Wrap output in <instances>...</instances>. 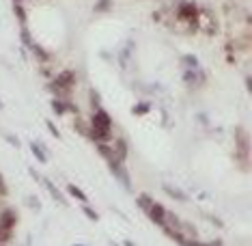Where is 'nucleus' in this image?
<instances>
[{"instance_id":"nucleus-1","label":"nucleus","mask_w":252,"mask_h":246,"mask_svg":"<svg viewBox=\"0 0 252 246\" xmlns=\"http://www.w3.org/2000/svg\"><path fill=\"white\" fill-rule=\"evenodd\" d=\"M73 84H76V73L71 70H67V71H61L59 76L48 84V91L52 95H56V100H65V97L71 95Z\"/></svg>"},{"instance_id":"nucleus-2","label":"nucleus","mask_w":252,"mask_h":246,"mask_svg":"<svg viewBox=\"0 0 252 246\" xmlns=\"http://www.w3.org/2000/svg\"><path fill=\"white\" fill-rule=\"evenodd\" d=\"M91 128L95 130V132H104V134H112V119L110 114L106 110H101V108H97L93 119H91Z\"/></svg>"},{"instance_id":"nucleus-3","label":"nucleus","mask_w":252,"mask_h":246,"mask_svg":"<svg viewBox=\"0 0 252 246\" xmlns=\"http://www.w3.org/2000/svg\"><path fill=\"white\" fill-rule=\"evenodd\" d=\"M198 18V7L194 2H181L179 9H177V20L186 22V24H196Z\"/></svg>"},{"instance_id":"nucleus-4","label":"nucleus","mask_w":252,"mask_h":246,"mask_svg":"<svg viewBox=\"0 0 252 246\" xmlns=\"http://www.w3.org/2000/svg\"><path fill=\"white\" fill-rule=\"evenodd\" d=\"M108 167H110L112 175L123 184L125 190H129V192H131V179H129V173H127V169H125V164H123V162H119V160H114V162H108Z\"/></svg>"},{"instance_id":"nucleus-5","label":"nucleus","mask_w":252,"mask_h":246,"mask_svg":"<svg viewBox=\"0 0 252 246\" xmlns=\"http://www.w3.org/2000/svg\"><path fill=\"white\" fill-rule=\"evenodd\" d=\"M235 141H237V153H242V156H248V151H250V139H248V132H246V128L239 125V128L235 130Z\"/></svg>"},{"instance_id":"nucleus-6","label":"nucleus","mask_w":252,"mask_h":246,"mask_svg":"<svg viewBox=\"0 0 252 246\" xmlns=\"http://www.w3.org/2000/svg\"><path fill=\"white\" fill-rule=\"evenodd\" d=\"M147 216L151 218L156 225H159L162 227V222H164V216H166V208L162 203H158V201H153V205L149 208V211H147Z\"/></svg>"},{"instance_id":"nucleus-7","label":"nucleus","mask_w":252,"mask_h":246,"mask_svg":"<svg viewBox=\"0 0 252 246\" xmlns=\"http://www.w3.org/2000/svg\"><path fill=\"white\" fill-rule=\"evenodd\" d=\"M196 24L203 28V33H207V35H214V33H216V20L211 18L209 13H200V11H198Z\"/></svg>"},{"instance_id":"nucleus-8","label":"nucleus","mask_w":252,"mask_h":246,"mask_svg":"<svg viewBox=\"0 0 252 246\" xmlns=\"http://www.w3.org/2000/svg\"><path fill=\"white\" fill-rule=\"evenodd\" d=\"M52 108H54V112L56 114H65V112H80L78 110V106L76 104H71V102H67V100H52Z\"/></svg>"},{"instance_id":"nucleus-9","label":"nucleus","mask_w":252,"mask_h":246,"mask_svg":"<svg viewBox=\"0 0 252 246\" xmlns=\"http://www.w3.org/2000/svg\"><path fill=\"white\" fill-rule=\"evenodd\" d=\"M114 156H117L119 162H125V158H127V151H129V147H127V141L125 139H117L114 141Z\"/></svg>"},{"instance_id":"nucleus-10","label":"nucleus","mask_w":252,"mask_h":246,"mask_svg":"<svg viewBox=\"0 0 252 246\" xmlns=\"http://www.w3.org/2000/svg\"><path fill=\"white\" fill-rule=\"evenodd\" d=\"M15 222H18V216H15L13 210H4L2 214H0V225H2L4 229H13Z\"/></svg>"},{"instance_id":"nucleus-11","label":"nucleus","mask_w":252,"mask_h":246,"mask_svg":"<svg viewBox=\"0 0 252 246\" xmlns=\"http://www.w3.org/2000/svg\"><path fill=\"white\" fill-rule=\"evenodd\" d=\"M97 151L106 158V162H114V160H117V156H114V149L108 145V142H97Z\"/></svg>"},{"instance_id":"nucleus-12","label":"nucleus","mask_w":252,"mask_h":246,"mask_svg":"<svg viewBox=\"0 0 252 246\" xmlns=\"http://www.w3.org/2000/svg\"><path fill=\"white\" fill-rule=\"evenodd\" d=\"M31 151L35 153V158L39 160V162H43V164H45V162H48V160H50V158H48V151H45L43 147L39 145V142H35V141H31Z\"/></svg>"},{"instance_id":"nucleus-13","label":"nucleus","mask_w":252,"mask_h":246,"mask_svg":"<svg viewBox=\"0 0 252 246\" xmlns=\"http://www.w3.org/2000/svg\"><path fill=\"white\" fill-rule=\"evenodd\" d=\"M162 188H164V192L168 194V197H173V199H175V201H186V199H188V194H186V192H181L179 188H175V186L164 184Z\"/></svg>"},{"instance_id":"nucleus-14","label":"nucleus","mask_w":252,"mask_h":246,"mask_svg":"<svg viewBox=\"0 0 252 246\" xmlns=\"http://www.w3.org/2000/svg\"><path fill=\"white\" fill-rule=\"evenodd\" d=\"M28 50H31V52H35V56H37L39 61H43V63H45V61H50V52H48L45 48H41L39 43H35V41L28 45Z\"/></svg>"},{"instance_id":"nucleus-15","label":"nucleus","mask_w":252,"mask_h":246,"mask_svg":"<svg viewBox=\"0 0 252 246\" xmlns=\"http://www.w3.org/2000/svg\"><path fill=\"white\" fill-rule=\"evenodd\" d=\"M43 186L48 188V192H50V194H52V197H54V201H59L61 205H65V197H63V194H61V190H59V188H56V186L52 184V181H50V179H43Z\"/></svg>"},{"instance_id":"nucleus-16","label":"nucleus","mask_w":252,"mask_h":246,"mask_svg":"<svg viewBox=\"0 0 252 246\" xmlns=\"http://www.w3.org/2000/svg\"><path fill=\"white\" fill-rule=\"evenodd\" d=\"M136 203H138V208H140V210L147 214L149 208H151V205H153V199H151V194H140V197L136 199Z\"/></svg>"},{"instance_id":"nucleus-17","label":"nucleus","mask_w":252,"mask_h":246,"mask_svg":"<svg viewBox=\"0 0 252 246\" xmlns=\"http://www.w3.org/2000/svg\"><path fill=\"white\" fill-rule=\"evenodd\" d=\"M67 192L71 194L73 199H78V201H82V203H87V194H84L82 190H80V188L76 186V184H69L67 186Z\"/></svg>"},{"instance_id":"nucleus-18","label":"nucleus","mask_w":252,"mask_h":246,"mask_svg":"<svg viewBox=\"0 0 252 246\" xmlns=\"http://www.w3.org/2000/svg\"><path fill=\"white\" fill-rule=\"evenodd\" d=\"M13 13L18 15V20H20V24L24 26L26 24V20H28V15H26V11H24V7H22L20 2H13Z\"/></svg>"},{"instance_id":"nucleus-19","label":"nucleus","mask_w":252,"mask_h":246,"mask_svg":"<svg viewBox=\"0 0 252 246\" xmlns=\"http://www.w3.org/2000/svg\"><path fill=\"white\" fill-rule=\"evenodd\" d=\"M82 214L87 216L89 220H93V222L99 220V214H97V211H95L93 208H91V205H82Z\"/></svg>"},{"instance_id":"nucleus-20","label":"nucleus","mask_w":252,"mask_h":246,"mask_svg":"<svg viewBox=\"0 0 252 246\" xmlns=\"http://www.w3.org/2000/svg\"><path fill=\"white\" fill-rule=\"evenodd\" d=\"M110 9H112V0H97L95 4L97 13H104V11H110Z\"/></svg>"},{"instance_id":"nucleus-21","label":"nucleus","mask_w":252,"mask_h":246,"mask_svg":"<svg viewBox=\"0 0 252 246\" xmlns=\"http://www.w3.org/2000/svg\"><path fill=\"white\" fill-rule=\"evenodd\" d=\"M76 132H78V134L89 136V134H91V125H84L82 119H76Z\"/></svg>"},{"instance_id":"nucleus-22","label":"nucleus","mask_w":252,"mask_h":246,"mask_svg":"<svg viewBox=\"0 0 252 246\" xmlns=\"http://www.w3.org/2000/svg\"><path fill=\"white\" fill-rule=\"evenodd\" d=\"M149 110H151V104H147V102H142V104H138V106L131 108V112L138 114V117H140V114H147Z\"/></svg>"},{"instance_id":"nucleus-23","label":"nucleus","mask_w":252,"mask_h":246,"mask_svg":"<svg viewBox=\"0 0 252 246\" xmlns=\"http://www.w3.org/2000/svg\"><path fill=\"white\" fill-rule=\"evenodd\" d=\"M99 104H101L99 93H97L95 89H91V106H93V110H97V108H99Z\"/></svg>"},{"instance_id":"nucleus-24","label":"nucleus","mask_w":252,"mask_h":246,"mask_svg":"<svg viewBox=\"0 0 252 246\" xmlns=\"http://www.w3.org/2000/svg\"><path fill=\"white\" fill-rule=\"evenodd\" d=\"M11 236H13V233H11V229H4L2 225H0V244H7L11 240Z\"/></svg>"},{"instance_id":"nucleus-25","label":"nucleus","mask_w":252,"mask_h":246,"mask_svg":"<svg viewBox=\"0 0 252 246\" xmlns=\"http://www.w3.org/2000/svg\"><path fill=\"white\" fill-rule=\"evenodd\" d=\"M22 43H24L26 48H28V45L32 43V37H31V33H28V28H26V26L22 28Z\"/></svg>"},{"instance_id":"nucleus-26","label":"nucleus","mask_w":252,"mask_h":246,"mask_svg":"<svg viewBox=\"0 0 252 246\" xmlns=\"http://www.w3.org/2000/svg\"><path fill=\"white\" fill-rule=\"evenodd\" d=\"M181 246H205V242H198L196 238H186L181 242Z\"/></svg>"},{"instance_id":"nucleus-27","label":"nucleus","mask_w":252,"mask_h":246,"mask_svg":"<svg viewBox=\"0 0 252 246\" xmlns=\"http://www.w3.org/2000/svg\"><path fill=\"white\" fill-rule=\"evenodd\" d=\"M7 194H9V188H7V184H4L2 175H0V197H7Z\"/></svg>"},{"instance_id":"nucleus-28","label":"nucleus","mask_w":252,"mask_h":246,"mask_svg":"<svg viewBox=\"0 0 252 246\" xmlns=\"http://www.w3.org/2000/svg\"><path fill=\"white\" fill-rule=\"evenodd\" d=\"M45 125H48V130H50V132H52V136H56V139H59L61 132H59V130H56V125H54L52 121H45Z\"/></svg>"},{"instance_id":"nucleus-29","label":"nucleus","mask_w":252,"mask_h":246,"mask_svg":"<svg viewBox=\"0 0 252 246\" xmlns=\"http://www.w3.org/2000/svg\"><path fill=\"white\" fill-rule=\"evenodd\" d=\"M28 203H32V208H35V210H41V203H39L37 197H31V199H28Z\"/></svg>"},{"instance_id":"nucleus-30","label":"nucleus","mask_w":252,"mask_h":246,"mask_svg":"<svg viewBox=\"0 0 252 246\" xmlns=\"http://www.w3.org/2000/svg\"><path fill=\"white\" fill-rule=\"evenodd\" d=\"M183 61H186L188 65H192V67H196V65H198V61L194 59V56H186V59H183Z\"/></svg>"},{"instance_id":"nucleus-31","label":"nucleus","mask_w":252,"mask_h":246,"mask_svg":"<svg viewBox=\"0 0 252 246\" xmlns=\"http://www.w3.org/2000/svg\"><path fill=\"white\" fill-rule=\"evenodd\" d=\"M205 246H222V242H220V240H214V242H207Z\"/></svg>"},{"instance_id":"nucleus-32","label":"nucleus","mask_w":252,"mask_h":246,"mask_svg":"<svg viewBox=\"0 0 252 246\" xmlns=\"http://www.w3.org/2000/svg\"><path fill=\"white\" fill-rule=\"evenodd\" d=\"M0 246H4V244H0Z\"/></svg>"},{"instance_id":"nucleus-33","label":"nucleus","mask_w":252,"mask_h":246,"mask_svg":"<svg viewBox=\"0 0 252 246\" xmlns=\"http://www.w3.org/2000/svg\"><path fill=\"white\" fill-rule=\"evenodd\" d=\"M78 246H80V244H78Z\"/></svg>"}]
</instances>
